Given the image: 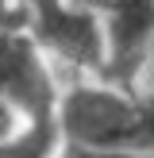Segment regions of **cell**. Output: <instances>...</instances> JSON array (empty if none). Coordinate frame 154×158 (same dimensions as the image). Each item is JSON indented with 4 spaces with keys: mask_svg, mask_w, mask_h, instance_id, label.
<instances>
[{
    "mask_svg": "<svg viewBox=\"0 0 154 158\" xmlns=\"http://www.w3.org/2000/svg\"><path fill=\"white\" fill-rule=\"evenodd\" d=\"M62 127L77 147H135L139 108L104 89H73L62 104Z\"/></svg>",
    "mask_w": 154,
    "mask_h": 158,
    "instance_id": "obj_1",
    "label": "cell"
},
{
    "mask_svg": "<svg viewBox=\"0 0 154 158\" xmlns=\"http://www.w3.org/2000/svg\"><path fill=\"white\" fill-rule=\"evenodd\" d=\"M0 97L35 116H43L54 100L50 77H46L35 46L12 31H0Z\"/></svg>",
    "mask_w": 154,
    "mask_h": 158,
    "instance_id": "obj_2",
    "label": "cell"
},
{
    "mask_svg": "<svg viewBox=\"0 0 154 158\" xmlns=\"http://www.w3.org/2000/svg\"><path fill=\"white\" fill-rule=\"evenodd\" d=\"M35 31L50 50L77 66H96L104 54V35L85 8H62L54 0H43L35 12Z\"/></svg>",
    "mask_w": 154,
    "mask_h": 158,
    "instance_id": "obj_3",
    "label": "cell"
},
{
    "mask_svg": "<svg viewBox=\"0 0 154 158\" xmlns=\"http://www.w3.org/2000/svg\"><path fill=\"white\" fill-rule=\"evenodd\" d=\"M154 35V0H116L108 19V46H112V73L131 77L143 62V50Z\"/></svg>",
    "mask_w": 154,
    "mask_h": 158,
    "instance_id": "obj_4",
    "label": "cell"
},
{
    "mask_svg": "<svg viewBox=\"0 0 154 158\" xmlns=\"http://www.w3.org/2000/svg\"><path fill=\"white\" fill-rule=\"evenodd\" d=\"M50 147H54V127L46 120H38L23 139H15V143H0V158H46Z\"/></svg>",
    "mask_w": 154,
    "mask_h": 158,
    "instance_id": "obj_5",
    "label": "cell"
},
{
    "mask_svg": "<svg viewBox=\"0 0 154 158\" xmlns=\"http://www.w3.org/2000/svg\"><path fill=\"white\" fill-rule=\"evenodd\" d=\"M135 147L154 151V97L139 108V127H135Z\"/></svg>",
    "mask_w": 154,
    "mask_h": 158,
    "instance_id": "obj_6",
    "label": "cell"
},
{
    "mask_svg": "<svg viewBox=\"0 0 154 158\" xmlns=\"http://www.w3.org/2000/svg\"><path fill=\"white\" fill-rule=\"evenodd\" d=\"M69 158H143V154H127V151H116V147H81Z\"/></svg>",
    "mask_w": 154,
    "mask_h": 158,
    "instance_id": "obj_7",
    "label": "cell"
},
{
    "mask_svg": "<svg viewBox=\"0 0 154 158\" xmlns=\"http://www.w3.org/2000/svg\"><path fill=\"white\" fill-rule=\"evenodd\" d=\"M12 127H15V104H12V100H4V97H0V143H8V135H12Z\"/></svg>",
    "mask_w": 154,
    "mask_h": 158,
    "instance_id": "obj_8",
    "label": "cell"
},
{
    "mask_svg": "<svg viewBox=\"0 0 154 158\" xmlns=\"http://www.w3.org/2000/svg\"><path fill=\"white\" fill-rule=\"evenodd\" d=\"M77 8H112L116 0H73Z\"/></svg>",
    "mask_w": 154,
    "mask_h": 158,
    "instance_id": "obj_9",
    "label": "cell"
},
{
    "mask_svg": "<svg viewBox=\"0 0 154 158\" xmlns=\"http://www.w3.org/2000/svg\"><path fill=\"white\" fill-rule=\"evenodd\" d=\"M143 81H146V89H150V97H154V58H150V66L143 69Z\"/></svg>",
    "mask_w": 154,
    "mask_h": 158,
    "instance_id": "obj_10",
    "label": "cell"
},
{
    "mask_svg": "<svg viewBox=\"0 0 154 158\" xmlns=\"http://www.w3.org/2000/svg\"><path fill=\"white\" fill-rule=\"evenodd\" d=\"M0 19H4V0H0Z\"/></svg>",
    "mask_w": 154,
    "mask_h": 158,
    "instance_id": "obj_11",
    "label": "cell"
},
{
    "mask_svg": "<svg viewBox=\"0 0 154 158\" xmlns=\"http://www.w3.org/2000/svg\"><path fill=\"white\" fill-rule=\"evenodd\" d=\"M38 4H43V0H38Z\"/></svg>",
    "mask_w": 154,
    "mask_h": 158,
    "instance_id": "obj_12",
    "label": "cell"
}]
</instances>
